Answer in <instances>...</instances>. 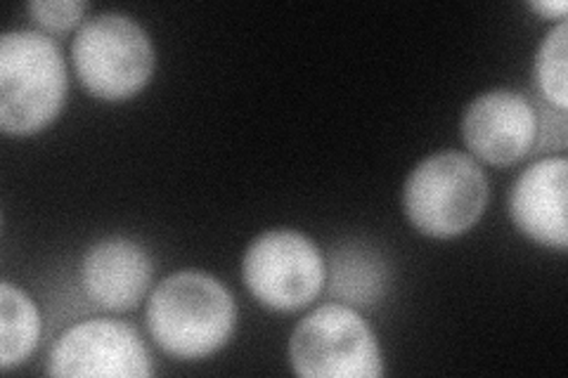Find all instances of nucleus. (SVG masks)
Wrapping results in <instances>:
<instances>
[{
    "instance_id": "obj_5",
    "label": "nucleus",
    "mask_w": 568,
    "mask_h": 378,
    "mask_svg": "<svg viewBox=\"0 0 568 378\" xmlns=\"http://www.w3.org/2000/svg\"><path fill=\"white\" fill-rule=\"evenodd\" d=\"M290 362L304 378H379L384 357L379 340L358 310L327 303L296 324Z\"/></svg>"
},
{
    "instance_id": "obj_10",
    "label": "nucleus",
    "mask_w": 568,
    "mask_h": 378,
    "mask_svg": "<svg viewBox=\"0 0 568 378\" xmlns=\"http://www.w3.org/2000/svg\"><path fill=\"white\" fill-rule=\"evenodd\" d=\"M566 156H547L530 164L509 192V215L528 239L542 246L568 248L566 221Z\"/></svg>"
},
{
    "instance_id": "obj_11",
    "label": "nucleus",
    "mask_w": 568,
    "mask_h": 378,
    "mask_svg": "<svg viewBox=\"0 0 568 378\" xmlns=\"http://www.w3.org/2000/svg\"><path fill=\"white\" fill-rule=\"evenodd\" d=\"M41 313L24 289L0 282V369L22 365L39 346Z\"/></svg>"
},
{
    "instance_id": "obj_1",
    "label": "nucleus",
    "mask_w": 568,
    "mask_h": 378,
    "mask_svg": "<svg viewBox=\"0 0 568 378\" xmlns=\"http://www.w3.org/2000/svg\"><path fill=\"white\" fill-rule=\"evenodd\" d=\"M237 327V305L225 286L202 269H181L154 286L148 329L175 359H202L221 350Z\"/></svg>"
},
{
    "instance_id": "obj_3",
    "label": "nucleus",
    "mask_w": 568,
    "mask_h": 378,
    "mask_svg": "<svg viewBox=\"0 0 568 378\" xmlns=\"http://www.w3.org/2000/svg\"><path fill=\"white\" fill-rule=\"evenodd\" d=\"M488 206V180L469 154L443 150L413 168L403 187L407 221L426 237L453 239L469 232Z\"/></svg>"
},
{
    "instance_id": "obj_13",
    "label": "nucleus",
    "mask_w": 568,
    "mask_h": 378,
    "mask_svg": "<svg viewBox=\"0 0 568 378\" xmlns=\"http://www.w3.org/2000/svg\"><path fill=\"white\" fill-rule=\"evenodd\" d=\"M566 48H568V27H566V20H561L555 29H549L536 55V81H538L540 93L549 104H555L559 112H566L568 106Z\"/></svg>"
},
{
    "instance_id": "obj_14",
    "label": "nucleus",
    "mask_w": 568,
    "mask_h": 378,
    "mask_svg": "<svg viewBox=\"0 0 568 378\" xmlns=\"http://www.w3.org/2000/svg\"><path fill=\"white\" fill-rule=\"evenodd\" d=\"M85 10L88 3L83 0H33L29 3V14L50 31L74 29L83 20Z\"/></svg>"
},
{
    "instance_id": "obj_15",
    "label": "nucleus",
    "mask_w": 568,
    "mask_h": 378,
    "mask_svg": "<svg viewBox=\"0 0 568 378\" xmlns=\"http://www.w3.org/2000/svg\"><path fill=\"white\" fill-rule=\"evenodd\" d=\"M528 8L530 10H536L538 14H542V17H549V20H564L566 17V12H568V3L566 0H540V3H528Z\"/></svg>"
},
{
    "instance_id": "obj_6",
    "label": "nucleus",
    "mask_w": 568,
    "mask_h": 378,
    "mask_svg": "<svg viewBox=\"0 0 568 378\" xmlns=\"http://www.w3.org/2000/svg\"><path fill=\"white\" fill-rule=\"evenodd\" d=\"M242 279L263 308L294 313L323 292L327 265L304 232L268 229L246 246Z\"/></svg>"
},
{
    "instance_id": "obj_8",
    "label": "nucleus",
    "mask_w": 568,
    "mask_h": 378,
    "mask_svg": "<svg viewBox=\"0 0 568 378\" xmlns=\"http://www.w3.org/2000/svg\"><path fill=\"white\" fill-rule=\"evenodd\" d=\"M467 150L493 166H511L538 145L540 121L536 106L517 90L495 88L476 95L462 114Z\"/></svg>"
},
{
    "instance_id": "obj_2",
    "label": "nucleus",
    "mask_w": 568,
    "mask_h": 378,
    "mask_svg": "<svg viewBox=\"0 0 568 378\" xmlns=\"http://www.w3.org/2000/svg\"><path fill=\"white\" fill-rule=\"evenodd\" d=\"M69 76L60 45L41 31H8L0 39V129L29 137L62 114Z\"/></svg>"
},
{
    "instance_id": "obj_12",
    "label": "nucleus",
    "mask_w": 568,
    "mask_h": 378,
    "mask_svg": "<svg viewBox=\"0 0 568 378\" xmlns=\"http://www.w3.org/2000/svg\"><path fill=\"white\" fill-rule=\"evenodd\" d=\"M386 286V265L363 246L334 248L329 260V294L369 308Z\"/></svg>"
},
{
    "instance_id": "obj_9",
    "label": "nucleus",
    "mask_w": 568,
    "mask_h": 378,
    "mask_svg": "<svg viewBox=\"0 0 568 378\" xmlns=\"http://www.w3.org/2000/svg\"><path fill=\"white\" fill-rule=\"evenodd\" d=\"M154 275L148 251L126 237H106L85 251L81 286L98 308L126 313L145 298Z\"/></svg>"
},
{
    "instance_id": "obj_7",
    "label": "nucleus",
    "mask_w": 568,
    "mask_h": 378,
    "mask_svg": "<svg viewBox=\"0 0 568 378\" xmlns=\"http://www.w3.org/2000/svg\"><path fill=\"white\" fill-rule=\"evenodd\" d=\"M50 376L148 378L150 353L140 334L119 319H85L69 327L48 355Z\"/></svg>"
},
{
    "instance_id": "obj_4",
    "label": "nucleus",
    "mask_w": 568,
    "mask_h": 378,
    "mask_svg": "<svg viewBox=\"0 0 568 378\" xmlns=\"http://www.w3.org/2000/svg\"><path fill=\"white\" fill-rule=\"evenodd\" d=\"M77 76L88 93L121 102L138 95L154 74V45L133 17L102 12L85 20L71 43Z\"/></svg>"
}]
</instances>
